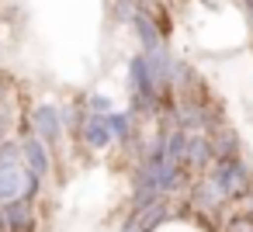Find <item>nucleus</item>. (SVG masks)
Wrapping results in <instances>:
<instances>
[{
  "instance_id": "nucleus-2",
  "label": "nucleus",
  "mask_w": 253,
  "mask_h": 232,
  "mask_svg": "<svg viewBox=\"0 0 253 232\" xmlns=\"http://www.w3.org/2000/svg\"><path fill=\"white\" fill-rule=\"evenodd\" d=\"M45 180L35 177L25 159L21 163H0V204L7 201H39Z\"/></svg>"
},
{
  "instance_id": "nucleus-9",
  "label": "nucleus",
  "mask_w": 253,
  "mask_h": 232,
  "mask_svg": "<svg viewBox=\"0 0 253 232\" xmlns=\"http://www.w3.org/2000/svg\"><path fill=\"white\" fill-rule=\"evenodd\" d=\"M211 139V149H215V163H225V159H239L243 156V142H239V135L225 125V128H218L215 135H208Z\"/></svg>"
},
{
  "instance_id": "nucleus-12",
  "label": "nucleus",
  "mask_w": 253,
  "mask_h": 232,
  "mask_svg": "<svg viewBox=\"0 0 253 232\" xmlns=\"http://www.w3.org/2000/svg\"><path fill=\"white\" fill-rule=\"evenodd\" d=\"M104 11L111 25H132V18L142 11L139 0H104Z\"/></svg>"
},
{
  "instance_id": "nucleus-7",
  "label": "nucleus",
  "mask_w": 253,
  "mask_h": 232,
  "mask_svg": "<svg viewBox=\"0 0 253 232\" xmlns=\"http://www.w3.org/2000/svg\"><path fill=\"white\" fill-rule=\"evenodd\" d=\"M215 163V149H211V139L205 132H194L187 135V156H184V166L194 170V173H208Z\"/></svg>"
},
{
  "instance_id": "nucleus-14",
  "label": "nucleus",
  "mask_w": 253,
  "mask_h": 232,
  "mask_svg": "<svg viewBox=\"0 0 253 232\" xmlns=\"http://www.w3.org/2000/svg\"><path fill=\"white\" fill-rule=\"evenodd\" d=\"M246 18H250V32H253V7H250V11H246Z\"/></svg>"
},
{
  "instance_id": "nucleus-11",
  "label": "nucleus",
  "mask_w": 253,
  "mask_h": 232,
  "mask_svg": "<svg viewBox=\"0 0 253 232\" xmlns=\"http://www.w3.org/2000/svg\"><path fill=\"white\" fill-rule=\"evenodd\" d=\"M135 115L132 111H111L108 115V125H111V135H115V142H122V146H132V139H135Z\"/></svg>"
},
{
  "instance_id": "nucleus-4",
  "label": "nucleus",
  "mask_w": 253,
  "mask_h": 232,
  "mask_svg": "<svg viewBox=\"0 0 253 232\" xmlns=\"http://www.w3.org/2000/svg\"><path fill=\"white\" fill-rule=\"evenodd\" d=\"M18 142H21V159H25V166H28L35 177L49 180V177H52V166H56V153H52L39 135H21Z\"/></svg>"
},
{
  "instance_id": "nucleus-13",
  "label": "nucleus",
  "mask_w": 253,
  "mask_h": 232,
  "mask_svg": "<svg viewBox=\"0 0 253 232\" xmlns=\"http://www.w3.org/2000/svg\"><path fill=\"white\" fill-rule=\"evenodd\" d=\"M84 108H87V115H111L115 111V101L108 97V94H84Z\"/></svg>"
},
{
  "instance_id": "nucleus-10",
  "label": "nucleus",
  "mask_w": 253,
  "mask_h": 232,
  "mask_svg": "<svg viewBox=\"0 0 253 232\" xmlns=\"http://www.w3.org/2000/svg\"><path fill=\"white\" fill-rule=\"evenodd\" d=\"M191 204H194V208H201V211H215V208H222V204H225V197H222V194L215 191V184L201 173V177L191 184Z\"/></svg>"
},
{
  "instance_id": "nucleus-1",
  "label": "nucleus",
  "mask_w": 253,
  "mask_h": 232,
  "mask_svg": "<svg viewBox=\"0 0 253 232\" xmlns=\"http://www.w3.org/2000/svg\"><path fill=\"white\" fill-rule=\"evenodd\" d=\"M211 184H215V191L225 197V204L229 201H243L246 194H253L250 187H253V170H250V163L239 156V159H225V163H211V170L205 173Z\"/></svg>"
},
{
  "instance_id": "nucleus-8",
  "label": "nucleus",
  "mask_w": 253,
  "mask_h": 232,
  "mask_svg": "<svg viewBox=\"0 0 253 232\" xmlns=\"http://www.w3.org/2000/svg\"><path fill=\"white\" fill-rule=\"evenodd\" d=\"M128 28H132V35H135V39H139V45H142L139 52H156L160 45H167V39H163V32H160V25L153 21V14H149V11H139V14L132 18V25H128Z\"/></svg>"
},
{
  "instance_id": "nucleus-6",
  "label": "nucleus",
  "mask_w": 253,
  "mask_h": 232,
  "mask_svg": "<svg viewBox=\"0 0 253 232\" xmlns=\"http://www.w3.org/2000/svg\"><path fill=\"white\" fill-rule=\"evenodd\" d=\"M80 142H84L90 153H104V149H111V146H115V135H111L108 115H84Z\"/></svg>"
},
{
  "instance_id": "nucleus-3",
  "label": "nucleus",
  "mask_w": 253,
  "mask_h": 232,
  "mask_svg": "<svg viewBox=\"0 0 253 232\" xmlns=\"http://www.w3.org/2000/svg\"><path fill=\"white\" fill-rule=\"evenodd\" d=\"M28 121H32V135H39L52 153L63 146L66 128H63V118H59V104H52V101H39V104H32Z\"/></svg>"
},
{
  "instance_id": "nucleus-5",
  "label": "nucleus",
  "mask_w": 253,
  "mask_h": 232,
  "mask_svg": "<svg viewBox=\"0 0 253 232\" xmlns=\"http://www.w3.org/2000/svg\"><path fill=\"white\" fill-rule=\"evenodd\" d=\"M0 211H4V229L7 232H39L35 201H7V204H0Z\"/></svg>"
}]
</instances>
